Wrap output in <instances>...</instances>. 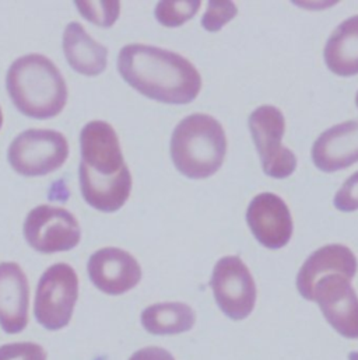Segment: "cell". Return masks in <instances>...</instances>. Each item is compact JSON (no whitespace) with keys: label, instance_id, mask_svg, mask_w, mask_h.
Instances as JSON below:
<instances>
[{"label":"cell","instance_id":"obj_1","mask_svg":"<svg viewBox=\"0 0 358 360\" xmlns=\"http://www.w3.org/2000/svg\"><path fill=\"white\" fill-rule=\"evenodd\" d=\"M118 70L140 94L164 104H189L201 89V77L187 59L152 45L124 46L118 56Z\"/></svg>","mask_w":358,"mask_h":360},{"label":"cell","instance_id":"obj_2","mask_svg":"<svg viewBox=\"0 0 358 360\" xmlns=\"http://www.w3.org/2000/svg\"><path fill=\"white\" fill-rule=\"evenodd\" d=\"M6 86L17 110L29 118H53L67 101L62 73L51 59L39 53L18 58L7 72Z\"/></svg>","mask_w":358,"mask_h":360},{"label":"cell","instance_id":"obj_3","mask_svg":"<svg viewBox=\"0 0 358 360\" xmlns=\"http://www.w3.org/2000/svg\"><path fill=\"white\" fill-rule=\"evenodd\" d=\"M225 153V132L210 115H189L174 129L171 158L179 173L187 179L204 180L214 176L223 166Z\"/></svg>","mask_w":358,"mask_h":360},{"label":"cell","instance_id":"obj_4","mask_svg":"<svg viewBox=\"0 0 358 360\" xmlns=\"http://www.w3.org/2000/svg\"><path fill=\"white\" fill-rule=\"evenodd\" d=\"M79 297V278L67 264H55L41 276L35 295L34 314L49 331L69 326Z\"/></svg>","mask_w":358,"mask_h":360},{"label":"cell","instance_id":"obj_5","mask_svg":"<svg viewBox=\"0 0 358 360\" xmlns=\"http://www.w3.org/2000/svg\"><path fill=\"white\" fill-rule=\"evenodd\" d=\"M69 156L66 138L51 129H28L10 145L7 159L17 174L41 177L60 169Z\"/></svg>","mask_w":358,"mask_h":360},{"label":"cell","instance_id":"obj_6","mask_svg":"<svg viewBox=\"0 0 358 360\" xmlns=\"http://www.w3.org/2000/svg\"><path fill=\"white\" fill-rule=\"evenodd\" d=\"M248 124L265 174L277 180L290 177L296 172L297 158L281 145L286 132L283 112L273 105H263L251 114Z\"/></svg>","mask_w":358,"mask_h":360},{"label":"cell","instance_id":"obj_7","mask_svg":"<svg viewBox=\"0 0 358 360\" xmlns=\"http://www.w3.org/2000/svg\"><path fill=\"white\" fill-rule=\"evenodd\" d=\"M210 286L217 306L228 319L241 321L253 311L256 285L239 257L228 255L221 258L213 269Z\"/></svg>","mask_w":358,"mask_h":360},{"label":"cell","instance_id":"obj_8","mask_svg":"<svg viewBox=\"0 0 358 360\" xmlns=\"http://www.w3.org/2000/svg\"><path fill=\"white\" fill-rule=\"evenodd\" d=\"M24 237L35 251L55 254L73 250L80 243L81 230L77 219L69 210L41 205L28 213Z\"/></svg>","mask_w":358,"mask_h":360},{"label":"cell","instance_id":"obj_9","mask_svg":"<svg viewBox=\"0 0 358 360\" xmlns=\"http://www.w3.org/2000/svg\"><path fill=\"white\" fill-rule=\"evenodd\" d=\"M326 321L347 340H358V296L350 279L333 274L322 278L314 289Z\"/></svg>","mask_w":358,"mask_h":360},{"label":"cell","instance_id":"obj_10","mask_svg":"<svg viewBox=\"0 0 358 360\" xmlns=\"http://www.w3.org/2000/svg\"><path fill=\"white\" fill-rule=\"evenodd\" d=\"M246 221L255 238L269 250H280L293 236V217L286 202L263 192L252 199L246 210Z\"/></svg>","mask_w":358,"mask_h":360},{"label":"cell","instance_id":"obj_11","mask_svg":"<svg viewBox=\"0 0 358 360\" xmlns=\"http://www.w3.org/2000/svg\"><path fill=\"white\" fill-rule=\"evenodd\" d=\"M94 286L105 295L119 296L136 288L142 279V268L136 258L115 247L94 252L87 264Z\"/></svg>","mask_w":358,"mask_h":360},{"label":"cell","instance_id":"obj_12","mask_svg":"<svg viewBox=\"0 0 358 360\" xmlns=\"http://www.w3.org/2000/svg\"><path fill=\"white\" fill-rule=\"evenodd\" d=\"M357 269V258L349 247L329 244L317 250L304 262L297 275V289L304 299L314 302V289L322 278L338 274L352 281Z\"/></svg>","mask_w":358,"mask_h":360},{"label":"cell","instance_id":"obj_13","mask_svg":"<svg viewBox=\"0 0 358 360\" xmlns=\"http://www.w3.org/2000/svg\"><path fill=\"white\" fill-rule=\"evenodd\" d=\"M81 158L91 170L101 176H114L126 165L115 129L104 121L87 124L80 135Z\"/></svg>","mask_w":358,"mask_h":360},{"label":"cell","instance_id":"obj_14","mask_svg":"<svg viewBox=\"0 0 358 360\" xmlns=\"http://www.w3.org/2000/svg\"><path fill=\"white\" fill-rule=\"evenodd\" d=\"M29 286L20 265L0 264V327L7 334H18L28 324Z\"/></svg>","mask_w":358,"mask_h":360},{"label":"cell","instance_id":"obj_15","mask_svg":"<svg viewBox=\"0 0 358 360\" xmlns=\"http://www.w3.org/2000/svg\"><path fill=\"white\" fill-rule=\"evenodd\" d=\"M312 160L324 173H335L358 163V121L325 131L314 143Z\"/></svg>","mask_w":358,"mask_h":360},{"label":"cell","instance_id":"obj_16","mask_svg":"<svg viewBox=\"0 0 358 360\" xmlns=\"http://www.w3.org/2000/svg\"><path fill=\"white\" fill-rule=\"evenodd\" d=\"M79 177L83 198L90 206L101 212L119 210L132 191V176L128 166L114 176H101L81 162Z\"/></svg>","mask_w":358,"mask_h":360},{"label":"cell","instance_id":"obj_17","mask_svg":"<svg viewBox=\"0 0 358 360\" xmlns=\"http://www.w3.org/2000/svg\"><path fill=\"white\" fill-rule=\"evenodd\" d=\"M63 52L72 69L80 75L98 76L107 68L108 49L93 39L76 21L65 28Z\"/></svg>","mask_w":358,"mask_h":360},{"label":"cell","instance_id":"obj_18","mask_svg":"<svg viewBox=\"0 0 358 360\" xmlns=\"http://www.w3.org/2000/svg\"><path fill=\"white\" fill-rule=\"evenodd\" d=\"M324 55L326 66L335 75H358V15L347 18L333 31Z\"/></svg>","mask_w":358,"mask_h":360},{"label":"cell","instance_id":"obj_19","mask_svg":"<svg viewBox=\"0 0 358 360\" xmlns=\"http://www.w3.org/2000/svg\"><path fill=\"white\" fill-rule=\"evenodd\" d=\"M194 321V311L185 303H157L142 313V326L153 335L187 333Z\"/></svg>","mask_w":358,"mask_h":360},{"label":"cell","instance_id":"obj_20","mask_svg":"<svg viewBox=\"0 0 358 360\" xmlns=\"http://www.w3.org/2000/svg\"><path fill=\"white\" fill-rule=\"evenodd\" d=\"M200 1H160L156 7V18L166 27H179L193 18L199 11Z\"/></svg>","mask_w":358,"mask_h":360},{"label":"cell","instance_id":"obj_21","mask_svg":"<svg viewBox=\"0 0 358 360\" xmlns=\"http://www.w3.org/2000/svg\"><path fill=\"white\" fill-rule=\"evenodd\" d=\"M76 7L84 18L100 27H111L121 10L119 1H76Z\"/></svg>","mask_w":358,"mask_h":360},{"label":"cell","instance_id":"obj_22","mask_svg":"<svg viewBox=\"0 0 358 360\" xmlns=\"http://www.w3.org/2000/svg\"><path fill=\"white\" fill-rule=\"evenodd\" d=\"M237 13L238 8L232 1H208L207 11L201 18V25L204 30L216 32L231 21Z\"/></svg>","mask_w":358,"mask_h":360},{"label":"cell","instance_id":"obj_23","mask_svg":"<svg viewBox=\"0 0 358 360\" xmlns=\"http://www.w3.org/2000/svg\"><path fill=\"white\" fill-rule=\"evenodd\" d=\"M0 360H46V352L34 342L6 344L0 347Z\"/></svg>","mask_w":358,"mask_h":360},{"label":"cell","instance_id":"obj_24","mask_svg":"<svg viewBox=\"0 0 358 360\" xmlns=\"http://www.w3.org/2000/svg\"><path fill=\"white\" fill-rule=\"evenodd\" d=\"M335 206L342 212L358 210V172L342 185L335 196Z\"/></svg>","mask_w":358,"mask_h":360},{"label":"cell","instance_id":"obj_25","mask_svg":"<svg viewBox=\"0 0 358 360\" xmlns=\"http://www.w3.org/2000/svg\"><path fill=\"white\" fill-rule=\"evenodd\" d=\"M129 360H175L174 356L163 349V348H157V347H147L143 348L138 352H135Z\"/></svg>","mask_w":358,"mask_h":360},{"label":"cell","instance_id":"obj_26","mask_svg":"<svg viewBox=\"0 0 358 360\" xmlns=\"http://www.w3.org/2000/svg\"><path fill=\"white\" fill-rule=\"evenodd\" d=\"M349 360H358V352H352V354H349Z\"/></svg>","mask_w":358,"mask_h":360},{"label":"cell","instance_id":"obj_27","mask_svg":"<svg viewBox=\"0 0 358 360\" xmlns=\"http://www.w3.org/2000/svg\"><path fill=\"white\" fill-rule=\"evenodd\" d=\"M3 125V114H1V110H0V128Z\"/></svg>","mask_w":358,"mask_h":360},{"label":"cell","instance_id":"obj_28","mask_svg":"<svg viewBox=\"0 0 358 360\" xmlns=\"http://www.w3.org/2000/svg\"><path fill=\"white\" fill-rule=\"evenodd\" d=\"M356 104H357V107H358V93H357V97H356Z\"/></svg>","mask_w":358,"mask_h":360}]
</instances>
